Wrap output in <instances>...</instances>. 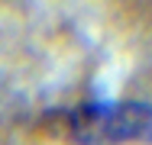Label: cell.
Masks as SVG:
<instances>
[{
  "label": "cell",
  "instance_id": "1",
  "mask_svg": "<svg viewBox=\"0 0 152 145\" xmlns=\"http://www.w3.org/2000/svg\"><path fill=\"white\" fill-rule=\"evenodd\" d=\"M36 129L45 139L68 145L152 142V103H81L39 116Z\"/></svg>",
  "mask_w": 152,
  "mask_h": 145
}]
</instances>
